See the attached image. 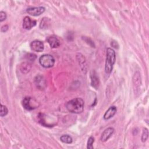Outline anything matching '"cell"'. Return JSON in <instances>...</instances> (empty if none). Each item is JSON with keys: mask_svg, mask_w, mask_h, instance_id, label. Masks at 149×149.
Listing matches in <instances>:
<instances>
[{"mask_svg": "<svg viewBox=\"0 0 149 149\" xmlns=\"http://www.w3.org/2000/svg\"><path fill=\"white\" fill-rule=\"evenodd\" d=\"M31 66L29 62H24L20 64V70L23 74L27 73L31 69Z\"/></svg>", "mask_w": 149, "mask_h": 149, "instance_id": "cell-14", "label": "cell"}, {"mask_svg": "<svg viewBox=\"0 0 149 149\" xmlns=\"http://www.w3.org/2000/svg\"><path fill=\"white\" fill-rule=\"evenodd\" d=\"M31 50L36 52H42L44 48V43L39 40H34L30 43Z\"/></svg>", "mask_w": 149, "mask_h": 149, "instance_id": "cell-5", "label": "cell"}, {"mask_svg": "<svg viewBox=\"0 0 149 149\" xmlns=\"http://www.w3.org/2000/svg\"><path fill=\"white\" fill-rule=\"evenodd\" d=\"M50 23V19L47 17H44L42 20L41 21V23L40 24V29H47L49 26V24Z\"/></svg>", "mask_w": 149, "mask_h": 149, "instance_id": "cell-15", "label": "cell"}, {"mask_svg": "<svg viewBox=\"0 0 149 149\" xmlns=\"http://www.w3.org/2000/svg\"><path fill=\"white\" fill-rule=\"evenodd\" d=\"M8 113V109L7 107L2 104L1 105V112H0V115L1 116L3 117L6 116Z\"/></svg>", "mask_w": 149, "mask_h": 149, "instance_id": "cell-18", "label": "cell"}, {"mask_svg": "<svg viewBox=\"0 0 149 149\" xmlns=\"http://www.w3.org/2000/svg\"><path fill=\"white\" fill-rule=\"evenodd\" d=\"M133 83L134 90L136 91L137 89H139L140 87L141 81L140 74L139 72H137L134 73L133 77Z\"/></svg>", "mask_w": 149, "mask_h": 149, "instance_id": "cell-10", "label": "cell"}, {"mask_svg": "<svg viewBox=\"0 0 149 149\" xmlns=\"http://www.w3.org/2000/svg\"><path fill=\"white\" fill-rule=\"evenodd\" d=\"M31 98L30 97H26L22 101V105L24 109L28 111H31L36 108V107L31 105Z\"/></svg>", "mask_w": 149, "mask_h": 149, "instance_id": "cell-11", "label": "cell"}, {"mask_svg": "<svg viewBox=\"0 0 149 149\" xmlns=\"http://www.w3.org/2000/svg\"><path fill=\"white\" fill-rule=\"evenodd\" d=\"M47 42L49 44L50 47L52 48H56L59 47L60 45V41L59 40L54 36H51L48 37L47 38Z\"/></svg>", "mask_w": 149, "mask_h": 149, "instance_id": "cell-9", "label": "cell"}, {"mask_svg": "<svg viewBox=\"0 0 149 149\" xmlns=\"http://www.w3.org/2000/svg\"><path fill=\"white\" fill-rule=\"evenodd\" d=\"M114 132V129L113 127H108L102 133L101 136V141L105 142L107 141Z\"/></svg>", "mask_w": 149, "mask_h": 149, "instance_id": "cell-8", "label": "cell"}, {"mask_svg": "<svg viewBox=\"0 0 149 149\" xmlns=\"http://www.w3.org/2000/svg\"><path fill=\"white\" fill-rule=\"evenodd\" d=\"M8 28H9V26L8 25H3V26H2L1 30L2 32L5 33L8 30Z\"/></svg>", "mask_w": 149, "mask_h": 149, "instance_id": "cell-23", "label": "cell"}, {"mask_svg": "<svg viewBox=\"0 0 149 149\" xmlns=\"http://www.w3.org/2000/svg\"><path fill=\"white\" fill-rule=\"evenodd\" d=\"M6 19V14L3 11L0 12V22H2Z\"/></svg>", "mask_w": 149, "mask_h": 149, "instance_id": "cell-21", "label": "cell"}, {"mask_svg": "<svg viewBox=\"0 0 149 149\" xmlns=\"http://www.w3.org/2000/svg\"><path fill=\"white\" fill-rule=\"evenodd\" d=\"M116 111H117V109H116V107H115V106L110 107L108 109V110L105 112V113L104 115V119L105 120H108V119L111 118L115 115Z\"/></svg>", "mask_w": 149, "mask_h": 149, "instance_id": "cell-12", "label": "cell"}, {"mask_svg": "<svg viewBox=\"0 0 149 149\" xmlns=\"http://www.w3.org/2000/svg\"><path fill=\"white\" fill-rule=\"evenodd\" d=\"M94 142V139L93 137H90L88 139L87 141V148L88 149H93V144Z\"/></svg>", "mask_w": 149, "mask_h": 149, "instance_id": "cell-19", "label": "cell"}, {"mask_svg": "<svg viewBox=\"0 0 149 149\" xmlns=\"http://www.w3.org/2000/svg\"><path fill=\"white\" fill-rule=\"evenodd\" d=\"M84 101L82 98H76L69 101L66 104L68 111L73 113H80L84 110Z\"/></svg>", "mask_w": 149, "mask_h": 149, "instance_id": "cell-1", "label": "cell"}, {"mask_svg": "<svg viewBox=\"0 0 149 149\" xmlns=\"http://www.w3.org/2000/svg\"><path fill=\"white\" fill-rule=\"evenodd\" d=\"M37 24V21L32 20L28 16H25L23 20V27L26 30H30L34 27Z\"/></svg>", "mask_w": 149, "mask_h": 149, "instance_id": "cell-6", "label": "cell"}, {"mask_svg": "<svg viewBox=\"0 0 149 149\" xmlns=\"http://www.w3.org/2000/svg\"><path fill=\"white\" fill-rule=\"evenodd\" d=\"M111 45L115 48H119V45L118 44V42L116 41H111Z\"/></svg>", "mask_w": 149, "mask_h": 149, "instance_id": "cell-22", "label": "cell"}, {"mask_svg": "<svg viewBox=\"0 0 149 149\" xmlns=\"http://www.w3.org/2000/svg\"><path fill=\"white\" fill-rule=\"evenodd\" d=\"M62 142L66 144H70L72 143V138L68 134H63L60 137Z\"/></svg>", "mask_w": 149, "mask_h": 149, "instance_id": "cell-16", "label": "cell"}, {"mask_svg": "<svg viewBox=\"0 0 149 149\" xmlns=\"http://www.w3.org/2000/svg\"><path fill=\"white\" fill-rule=\"evenodd\" d=\"M40 64L45 68H50L54 65L55 59L49 54H44L39 58Z\"/></svg>", "mask_w": 149, "mask_h": 149, "instance_id": "cell-3", "label": "cell"}, {"mask_svg": "<svg viewBox=\"0 0 149 149\" xmlns=\"http://www.w3.org/2000/svg\"><path fill=\"white\" fill-rule=\"evenodd\" d=\"M90 78H91V84L93 87L95 89H97L99 87L100 80L99 78L97 76V74L95 70H92L90 74Z\"/></svg>", "mask_w": 149, "mask_h": 149, "instance_id": "cell-7", "label": "cell"}, {"mask_svg": "<svg viewBox=\"0 0 149 149\" xmlns=\"http://www.w3.org/2000/svg\"><path fill=\"white\" fill-rule=\"evenodd\" d=\"M35 84L36 86L39 88L40 89H43L46 86V82L45 79L41 76H37L36 77L35 80Z\"/></svg>", "mask_w": 149, "mask_h": 149, "instance_id": "cell-13", "label": "cell"}, {"mask_svg": "<svg viewBox=\"0 0 149 149\" xmlns=\"http://www.w3.org/2000/svg\"><path fill=\"white\" fill-rule=\"evenodd\" d=\"M148 137V130L147 128L143 129V133L141 135V141L144 143Z\"/></svg>", "mask_w": 149, "mask_h": 149, "instance_id": "cell-17", "label": "cell"}, {"mask_svg": "<svg viewBox=\"0 0 149 149\" xmlns=\"http://www.w3.org/2000/svg\"><path fill=\"white\" fill-rule=\"evenodd\" d=\"M26 58L28 61H34L36 58L37 56L36 55L32 54V53H29L26 55Z\"/></svg>", "mask_w": 149, "mask_h": 149, "instance_id": "cell-20", "label": "cell"}, {"mask_svg": "<svg viewBox=\"0 0 149 149\" xmlns=\"http://www.w3.org/2000/svg\"><path fill=\"white\" fill-rule=\"evenodd\" d=\"M44 11H45V8L42 6L29 8L26 10V12L28 14L33 16H40V15L43 13Z\"/></svg>", "mask_w": 149, "mask_h": 149, "instance_id": "cell-4", "label": "cell"}, {"mask_svg": "<svg viewBox=\"0 0 149 149\" xmlns=\"http://www.w3.org/2000/svg\"><path fill=\"white\" fill-rule=\"evenodd\" d=\"M116 56L115 51L108 48L107 49V56L105 65V72L107 74H110L112 70L113 66L115 62Z\"/></svg>", "mask_w": 149, "mask_h": 149, "instance_id": "cell-2", "label": "cell"}]
</instances>
